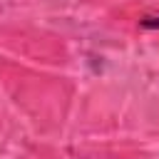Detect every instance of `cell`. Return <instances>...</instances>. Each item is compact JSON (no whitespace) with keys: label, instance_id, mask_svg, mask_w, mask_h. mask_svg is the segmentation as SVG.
<instances>
[{"label":"cell","instance_id":"1","mask_svg":"<svg viewBox=\"0 0 159 159\" xmlns=\"http://www.w3.org/2000/svg\"><path fill=\"white\" fill-rule=\"evenodd\" d=\"M139 27L142 30H159V15H144V17H139Z\"/></svg>","mask_w":159,"mask_h":159}]
</instances>
